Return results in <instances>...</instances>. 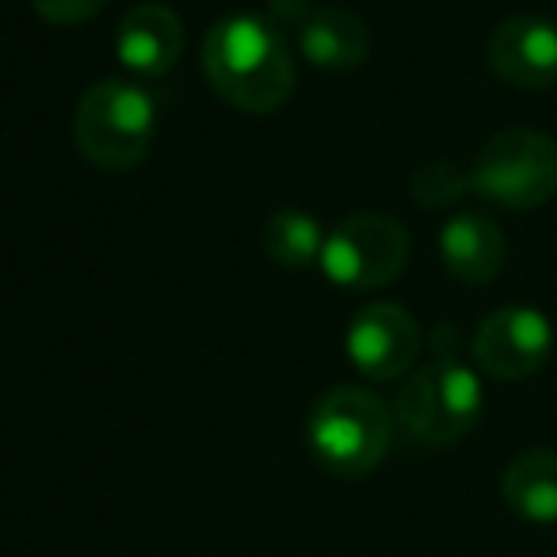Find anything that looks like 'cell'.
<instances>
[{
	"label": "cell",
	"instance_id": "obj_1",
	"mask_svg": "<svg viewBox=\"0 0 557 557\" xmlns=\"http://www.w3.org/2000/svg\"><path fill=\"white\" fill-rule=\"evenodd\" d=\"M202 73L210 88L248 115H271L295 92V58L260 16H225L207 32Z\"/></svg>",
	"mask_w": 557,
	"mask_h": 557
},
{
	"label": "cell",
	"instance_id": "obj_2",
	"mask_svg": "<svg viewBox=\"0 0 557 557\" xmlns=\"http://www.w3.org/2000/svg\"><path fill=\"white\" fill-rule=\"evenodd\" d=\"M310 450L336 478H363L386 458L394 417L386 401L363 386H333L318 397L306 424Z\"/></svg>",
	"mask_w": 557,
	"mask_h": 557
},
{
	"label": "cell",
	"instance_id": "obj_3",
	"mask_svg": "<svg viewBox=\"0 0 557 557\" xmlns=\"http://www.w3.org/2000/svg\"><path fill=\"white\" fill-rule=\"evenodd\" d=\"M157 138V103L134 81H100L77 103L73 141L96 169L126 172L141 164Z\"/></svg>",
	"mask_w": 557,
	"mask_h": 557
},
{
	"label": "cell",
	"instance_id": "obj_4",
	"mask_svg": "<svg viewBox=\"0 0 557 557\" xmlns=\"http://www.w3.org/2000/svg\"><path fill=\"white\" fill-rule=\"evenodd\" d=\"M485 409L478 371L455 356H435L409 374L394 405V424L420 447H450L470 435Z\"/></svg>",
	"mask_w": 557,
	"mask_h": 557
},
{
	"label": "cell",
	"instance_id": "obj_5",
	"mask_svg": "<svg viewBox=\"0 0 557 557\" xmlns=\"http://www.w3.org/2000/svg\"><path fill=\"white\" fill-rule=\"evenodd\" d=\"M473 191L504 210H534L557 195V141L542 131H500L470 169Z\"/></svg>",
	"mask_w": 557,
	"mask_h": 557
},
{
	"label": "cell",
	"instance_id": "obj_6",
	"mask_svg": "<svg viewBox=\"0 0 557 557\" xmlns=\"http://www.w3.org/2000/svg\"><path fill=\"white\" fill-rule=\"evenodd\" d=\"M409 252V230L397 218L379 214V210H359L325 237L321 271L344 290H379L401 275Z\"/></svg>",
	"mask_w": 557,
	"mask_h": 557
},
{
	"label": "cell",
	"instance_id": "obj_7",
	"mask_svg": "<svg viewBox=\"0 0 557 557\" xmlns=\"http://www.w3.org/2000/svg\"><path fill=\"white\" fill-rule=\"evenodd\" d=\"M554 325L534 306H504L481 321L473 336V363L500 382H523L546 367Z\"/></svg>",
	"mask_w": 557,
	"mask_h": 557
},
{
	"label": "cell",
	"instance_id": "obj_8",
	"mask_svg": "<svg viewBox=\"0 0 557 557\" xmlns=\"http://www.w3.org/2000/svg\"><path fill=\"white\" fill-rule=\"evenodd\" d=\"M420 325L394 302H371L348 325V359L363 379L394 382L412 371L420 356Z\"/></svg>",
	"mask_w": 557,
	"mask_h": 557
},
{
	"label": "cell",
	"instance_id": "obj_9",
	"mask_svg": "<svg viewBox=\"0 0 557 557\" xmlns=\"http://www.w3.org/2000/svg\"><path fill=\"white\" fill-rule=\"evenodd\" d=\"M488 70L511 88L557 85V24L542 16H511L488 35Z\"/></svg>",
	"mask_w": 557,
	"mask_h": 557
},
{
	"label": "cell",
	"instance_id": "obj_10",
	"mask_svg": "<svg viewBox=\"0 0 557 557\" xmlns=\"http://www.w3.org/2000/svg\"><path fill=\"white\" fill-rule=\"evenodd\" d=\"M184 24L164 4H134L115 32V54L138 77H164L180 62Z\"/></svg>",
	"mask_w": 557,
	"mask_h": 557
},
{
	"label": "cell",
	"instance_id": "obj_11",
	"mask_svg": "<svg viewBox=\"0 0 557 557\" xmlns=\"http://www.w3.org/2000/svg\"><path fill=\"white\" fill-rule=\"evenodd\" d=\"M440 256L450 278L466 287H485L504 268V233L488 214L458 210L440 230Z\"/></svg>",
	"mask_w": 557,
	"mask_h": 557
},
{
	"label": "cell",
	"instance_id": "obj_12",
	"mask_svg": "<svg viewBox=\"0 0 557 557\" xmlns=\"http://www.w3.org/2000/svg\"><path fill=\"white\" fill-rule=\"evenodd\" d=\"M298 47L302 58L318 70L348 73L359 70L371 54V32L348 9H321L298 24Z\"/></svg>",
	"mask_w": 557,
	"mask_h": 557
},
{
	"label": "cell",
	"instance_id": "obj_13",
	"mask_svg": "<svg viewBox=\"0 0 557 557\" xmlns=\"http://www.w3.org/2000/svg\"><path fill=\"white\" fill-rule=\"evenodd\" d=\"M500 496L527 523H557V450L531 447L500 473Z\"/></svg>",
	"mask_w": 557,
	"mask_h": 557
},
{
	"label": "cell",
	"instance_id": "obj_14",
	"mask_svg": "<svg viewBox=\"0 0 557 557\" xmlns=\"http://www.w3.org/2000/svg\"><path fill=\"white\" fill-rule=\"evenodd\" d=\"M325 237L321 222L306 210L283 207L263 222V248L268 256L287 271H302V268H321V252H325Z\"/></svg>",
	"mask_w": 557,
	"mask_h": 557
},
{
	"label": "cell",
	"instance_id": "obj_15",
	"mask_svg": "<svg viewBox=\"0 0 557 557\" xmlns=\"http://www.w3.org/2000/svg\"><path fill=\"white\" fill-rule=\"evenodd\" d=\"M466 191H473V176L450 161L424 164V169L417 172V180H412V199L424 202V207H450V202H458Z\"/></svg>",
	"mask_w": 557,
	"mask_h": 557
},
{
	"label": "cell",
	"instance_id": "obj_16",
	"mask_svg": "<svg viewBox=\"0 0 557 557\" xmlns=\"http://www.w3.org/2000/svg\"><path fill=\"white\" fill-rule=\"evenodd\" d=\"M32 4L54 27H77L108 9V0H32Z\"/></svg>",
	"mask_w": 557,
	"mask_h": 557
},
{
	"label": "cell",
	"instance_id": "obj_17",
	"mask_svg": "<svg viewBox=\"0 0 557 557\" xmlns=\"http://www.w3.org/2000/svg\"><path fill=\"white\" fill-rule=\"evenodd\" d=\"M268 4L278 20H298V24H302V20L310 16V0H268Z\"/></svg>",
	"mask_w": 557,
	"mask_h": 557
}]
</instances>
